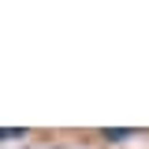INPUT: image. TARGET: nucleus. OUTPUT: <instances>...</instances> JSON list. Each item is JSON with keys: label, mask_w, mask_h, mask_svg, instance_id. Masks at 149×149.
Returning a JSON list of instances; mask_svg holds the SVG:
<instances>
[{"label": "nucleus", "mask_w": 149, "mask_h": 149, "mask_svg": "<svg viewBox=\"0 0 149 149\" xmlns=\"http://www.w3.org/2000/svg\"><path fill=\"white\" fill-rule=\"evenodd\" d=\"M104 138H108V142H123V138H134V130H127V127H108Z\"/></svg>", "instance_id": "f257e3e1"}, {"label": "nucleus", "mask_w": 149, "mask_h": 149, "mask_svg": "<svg viewBox=\"0 0 149 149\" xmlns=\"http://www.w3.org/2000/svg\"><path fill=\"white\" fill-rule=\"evenodd\" d=\"M26 134V127H0V142L4 138H22Z\"/></svg>", "instance_id": "f03ea898"}]
</instances>
